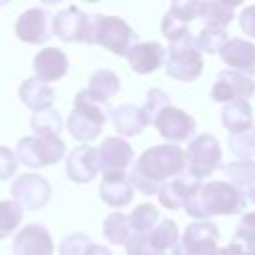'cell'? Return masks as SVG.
Instances as JSON below:
<instances>
[{
  "label": "cell",
  "mask_w": 255,
  "mask_h": 255,
  "mask_svg": "<svg viewBox=\"0 0 255 255\" xmlns=\"http://www.w3.org/2000/svg\"><path fill=\"white\" fill-rule=\"evenodd\" d=\"M227 40L229 36L221 28H201L199 36H195V42L201 54H219V50Z\"/></svg>",
  "instance_id": "obj_34"
},
{
  "label": "cell",
  "mask_w": 255,
  "mask_h": 255,
  "mask_svg": "<svg viewBox=\"0 0 255 255\" xmlns=\"http://www.w3.org/2000/svg\"><path fill=\"white\" fill-rule=\"evenodd\" d=\"M22 217H24V209L16 201L12 199L0 201V239L14 233L16 227L22 223Z\"/></svg>",
  "instance_id": "obj_33"
},
{
  "label": "cell",
  "mask_w": 255,
  "mask_h": 255,
  "mask_svg": "<svg viewBox=\"0 0 255 255\" xmlns=\"http://www.w3.org/2000/svg\"><path fill=\"white\" fill-rule=\"evenodd\" d=\"M88 94L92 98H96L98 102L102 104H108L110 98H114L118 92H120V78L116 72L112 70H96L92 76H90V82H88Z\"/></svg>",
  "instance_id": "obj_26"
},
{
  "label": "cell",
  "mask_w": 255,
  "mask_h": 255,
  "mask_svg": "<svg viewBox=\"0 0 255 255\" xmlns=\"http://www.w3.org/2000/svg\"><path fill=\"white\" fill-rule=\"evenodd\" d=\"M255 94V82L239 72L223 70L217 74V80L211 88V98L219 104L235 102V100H249Z\"/></svg>",
  "instance_id": "obj_12"
},
{
  "label": "cell",
  "mask_w": 255,
  "mask_h": 255,
  "mask_svg": "<svg viewBox=\"0 0 255 255\" xmlns=\"http://www.w3.org/2000/svg\"><path fill=\"white\" fill-rule=\"evenodd\" d=\"M90 245H92V239L86 233H72L62 239L58 253L60 255H84Z\"/></svg>",
  "instance_id": "obj_37"
},
{
  "label": "cell",
  "mask_w": 255,
  "mask_h": 255,
  "mask_svg": "<svg viewBox=\"0 0 255 255\" xmlns=\"http://www.w3.org/2000/svg\"><path fill=\"white\" fill-rule=\"evenodd\" d=\"M243 197H245V203H253L255 205V185H251L249 189L243 191Z\"/></svg>",
  "instance_id": "obj_44"
},
{
  "label": "cell",
  "mask_w": 255,
  "mask_h": 255,
  "mask_svg": "<svg viewBox=\"0 0 255 255\" xmlns=\"http://www.w3.org/2000/svg\"><path fill=\"white\" fill-rule=\"evenodd\" d=\"M147 241L153 249L165 253L167 249H173V245L179 241L177 223L173 219H159L157 225L147 233Z\"/></svg>",
  "instance_id": "obj_29"
},
{
  "label": "cell",
  "mask_w": 255,
  "mask_h": 255,
  "mask_svg": "<svg viewBox=\"0 0 255 255\" xmlns=\"http://www.w3.org/2000/svg\"><path fill=\"white\" fill-rule=\"evenodd\" d=\"M10 191H12V201H16L22 209H42L50 195H52V187L48 183L46 177H42L40 173H24V175H18L12 185H10Z\"/></svg>",
  "instance_id": "obj_9"
},
{
  "label": "cell",
  "mask_w": 255,
  "mask_h": 255,
  "mask_svg": "<svg viewBox=\"0 0 255 255\" xmlns=\"http://www.w3.org/2000/svg\"><path fill=\"white\" fill-rule=\"evenodd\" d=\"M30 126L36 137H60V131L64 129L62 116L54 108L44 112H34L30 118Z\"/></svg>",
  "instance_id": "obj_28"
},
{
  "label": "cell",
  "mask_w": 255,
  "mask_h": 255,
  "mask_svg": "<svg viewBox=\"0 0 255 255\" xmlns=\"http://www.w3.org/2000/svg\"><path fill=\"white\" fill-rule=\"evenodd\" d=\"M219 231L211 221H195L185 227L183 237L173 245L171 255H219Z\"/></svg>",
  "instance_id": "obj_8"
},
{
  "label": "cell",
  "mask_w": 255,
  "mask_h": 255,
  "mask_svg": "<svg viewBox=\"0 0 255 255\" xmlns=\"http://www.w3.org/2000/svg\"><path fill=\"white\" fill-rule=\"evenodd\" d=\"M219 255H245V249L239 243H231V245L219 249Z\"/></svg>",
  "instance_id": "obj_43"
},
{
  "label": "cell",
  "mask_w": 255,
  "mask_h": 255,
  "mask_svg": "<svg viewBox=\"0 0 255 255\" xmlns=\"http://www.w3.org/2000/svg\"><path fill=\"white\" fill-rule=\"evenodd\" d=\"M221 167V145L215 135L199 133L189 139L185 151V175L203 181L215 169Z\"/></svg>",
  "instance_id": "obj_6"
},
{
  "label": "cell",
  "mask_w": 255,
  "mask_h": 255,
  "mask_svg": "<svg viewBox=\"0 0 255 255\" xmlns=\"http://www.w3.org/2000/svg\"><path fill=\"white\" fill-rule=\"evenodd\" d=\"M193 183H195V179L187 177L185 173H181V175L165 181L159 187V191H157L159 203L163 207H167V209H179V207H183V203L187 199V193L193 187Z\"/></svg>",
  "instance_id": "obj_24"
},
{
  "label": "cell",
  "mask_w": 255,
  "mask_h": 255,
  "mask_svg": "<svg viewBox=\"0 0 255 255\" xmlns=\"http://www.w3.org/2000/svg\"><path fill=\"white\" fill-rule=\"evenodd\" d=\"M245 255H255V253H247V251H245Z\"/></svg>",
  "instance_id": "obj_45"
},
{
  "label": "cell",
  "mask_w": 255,
  "mask_h": 255,
  "mask_svg": "<svg viewBox=\"0 0 255 255\" xmlns=\"http://www.w3.org/2000/svg\"><path fill=\"white\" fill-rule=\"evenodd\" d=\"M153 126L163 139L175 143L191 139V135L195 133V120L187 112L173 106H167L163 112H159V116L153 120Z\"/></svg>",
  "instance_id": "obj_13"
},
{
  "label": "cell",
  "mask_w": 255,
  "mask_h": 255,
  "mask_svg": "<svg viewBox=\"0 0 255 255\" xmlns=\"http://www.w3.org/2000/svg\"><path fill=\"white\" fill-rule=\"evenodd\" d=\"M108 116V104H102L96 98H92L88 90H80L74 100V110L68 116L66 129L78 141H92L102 133Z\"/></svg>",
  "instance_id": "obj_4"
},
{
  "label": "cell",
  "mask_w": 255,
  "mask_h": 255,
  "mask_svg": "<svg viewBox=\"0 0 255 255\" xmlns=\"http://www.w3.org/2000/svg\"><path fill=\"white\" fill-rule=\"evenodd\" d=\"M165 74L177 82H193L203 72V58L197 48L195 36L187 34L177 42H171L163 58Z\"/></svg>",
  "instance_id": "obj_5"
},
{
  "label": "cell",
  "mask_w": 255,
  "mask_h": 255,
  "mask_svg": "<svg viewBox=\"0 0 255 255\" xmlns=\"http://www.w3.org/2000/svg\"><path fill=\"white\" fill-rule=\"evenodd\" d=\"M139 175L155 185L185 173V151L177 143H161L145 149L131 165Z\"/></svg>",
  "instance_id": "obj_2"
},
{
  "label": "cell",
  "mask_w": 255,
  "mask_h": 255,
  "mask_svg": "<svg viewBox=\"0 0 255 255\" xmlns=\"http://www.w3.org/2000/svg\"><path fill=\"white\" fill-rule=\"evenodd\" d=\"M245 205L243 193L229 181H195L183 203L185 213L199 221H209L213 215H237Z\"/></svg>",
  "instance_id": "obj_1"
},
{
  "label": "cell",
  "mask_w": 255,
  "mask_h": 255,
  "mask_svg": "<svg viewBox=\"0 0 255 255\" xmlns=\"http://www.w3.org/2000/svg\"><path fill=\"white\" fill-rule=\"evenodd\" d=\"M20 100L24 106H28L32 112H44L50 110L54 100H56V92L50 88V84H42L36 78H28L22 82L20 90Z\"/></svg>",
  "instance_id": "obj_20"
},
{
  "label": "cell",
  "mask_w": 255,
  "mask_h": 255,
  "mask_svg": "<svg viewBox=\"0 0 255 255\" xmlns=\"http://www.w3.org/2000/svg\"><path fill=\"white\" fill-rule=\"evenodd\" d=\"M227 143L235 157H239V159L255 157V124L241 133H229Z\"/></svg>",
  "instance_id": "obj_32"
},
{
  "label": "cell",
  "mask_w": 255,
  "mask_h": 255,
  "mask_svg": "<svg viewBox=\"0 0 255 255\" xmlns=\"http://www.w3.org/2000/svg\"><path fill=\"white\" fill-rule=\"evenodd\" d=\"M88 26V14L78 6H68L52 16V32L64 42H84Z\"/></svg>",
  "instance_id": "obj_17"
},
{
  "label": "cell",
  "mask_w": 255,
  "mask_h": 255,
  "mask_svg": "<svg viewBox=\"0 0 255 255\" xmlns=\"http://www.w3.org/2000/svg\"><path fill=\"white\" fill-rule=\"evenodd\" d=\"M98 161L104 175H126L133 165V149L122 137H106L98 147Z\"/></svg>",
  "instance_id": "obj_11"
},
{
  "label": "cell",
  "mask_w": 255,
  "mask_h": 255,
  "mask_svg": "<svg viewBox=\"0 0 255 255\" xmlns=\"http://www.w3.org/2000/svg\"><path fill=\"white\" fill-rule=\"evenodd\" d=\"M129 225H131V231L133 233H143L147 235L159 221V211L157 207H153L151 203H141L137 205L129 215Z\"/></svg>",
  "instance_id": "obj_31"
},
{
  "label": "cell",
  "mask_w": 255,
  "mask_h": 255,
  "mask_svg": "<svg viewBox=\"0 0 255 255\" xmlns=\"http://www.w3.org/2000/svg\"><path fill=\"white\" fill-rule=\"evenodd\" d=\"M219 56L223 64L229 66V70L245 74V76H255V44L243 38H229L223 48L219 50Z\"/></svg>",
  "instance_id": "obj_16"
},
{
  "label": "cell",
  "mask_w": 255,
  "mask_h": 255,
  "mask_svg": "<svg viewBox=\"0 0 255 255\" xmlns=\"http://www.w3.org/2000/svg\"><path fill=\"white\" fill-rule=\"evenodd\" d=\"M84 255H112V251H110L108 247L100 245V243H92V245L86 249V253H84Z\"/></svg>",
  "instance_id": "obj_42"
},
{
  "label": "cell",
  "mask_w": 255,
  "mask_h": 255,
  "mask_svg": "<svg viewBox=\"0 0 255 255\" xmlns=\"http://www.w3.org/2000/svg\"><path fill=\"white\" fill-rule=\"evenodd\" d=\"M124 247H126V253L128 255H165V253L153 249L149 245V241H147V235H143V233H133L126 241Z\"/></svg>",
  "instance_id": "obj_39"
},
{
  "label": "cell",
  "mask_w": 255,
  "mask_h": 255,
  "mask_svg": "<svg viewBox=\"0 0 255 255\" xmlns=\"http://www.w3.org/2000/svg\"><path fill=\"white\" fill-rule=\"evenodd\" d=\"M237 2H199V18L203 20V28H221L233 20Z\"/></svg>",
  "instance_id": "obj_25"
},
{
  "label": "cell",
  "mask_w": 255,
  "mask_h": 255,
  "mask_svg": "<svg viewBox=\"0 0 255 255\" xmlns=\"http://www.w3.org/2000/svg\"><path fill=\"white\" fill-rule=\"evenodd\" d=\"M100 197L112 207H124L133 199V187L126 175H104L100 183Z\"/></svg>",
  "instance_id": "obj_23"
},
{
  "label": "cell",
  "mask_w": 255,
  "mask_h": 255,
  "mask_svg": "<svg viewBox=\"0 0 255 255\" xmlns=\"http://www.w3.org/2000/svg\"><path fill=\"white\" fill-rule=\"evenodd\" d=\"M221 124L229 133H241L253 126V110L247 100H235L223 104Z\"/></svg>",
  "instance_id": "obj_22"
},
{
  "label": "cell",
  "mask_w": 255,
  "mask_h": 255,
  "mask_svg": "<svg viewBox=\"0 0 255 255\" xmlns=\"http://www.w3.org/2000/svg\"><path fill=\"white\" fill-rule=\"evenodd\" d=\"M128 64L137 74H151L163 66L165 48L159 42H137L126 54Z\"/></svg>",
  "instance_id": "obj_19"
},
{
  "label": "cell",
  "mask_w": 255,
  "mask_h": 255,
  "mask_svg": "<svg viewBox=\"0 0 255 255\" xmlns=\"http://www.w3.org/2000/svg\"><path fill=\"white\" fill-rule=\"evenodd\" d=\"M167 106H171V102H169V96H167L163 90H159V88L147 90V94H145V104H143V108H141L145 122H147V124H153V120L159 116V112H163Z\"/></svg>",
  "instance_id": "obj_36"
},
{
  "label": "cell",
  "mask_w": 255,
  "mask_h": 255,
  "mask_svg": "<svg viewBox=\"0 0 255 255\" xmlns=\"http://www.w3.org/2000/svg\"><path fill=\"white\" fill-rule=\"evenodd\" d=\"M133 235L129 217L122 211H114L104 221V237L114 245H126V241Z\"/></svg>",
  "instance_id": "obj_30"
},
{
  "label": "cell",
  "mask_w": 255,
  "mask_h": 255,
  "mask_svg": "<svg viewBox=\"0 0 255 255\" xmlns=\"http://www.w3.org/2000/svg\"><path fill=\"white\" fill-rule=\"evenodd\" d=\"M110 118H112L116 131L122 135H128V137L137 135L147 126L141 108H137L133 104H122V106L110 110Z\"/></svg>",
  "instance_id": "obj_21"
},
{
  "label": "cell",
  "mask_w": 255,
  "mask_h": 255,
  "mask_svg": "<svg viewBox=\"0 0 255 255\" xmlns=\"http://www.w3.org/2000/svg\"><path fill=\"white\" fill-rule=\"evenodd\" d=\"M18 161L14 157V151L6 145H0V181H6L16 173Z\"/></svg>",
  "instance_id": "obj_40"
},
{
  "label": "cell",
  "mask_w": 255,
  "mask_h": 255,
  "mask_svg": "<svg viewBox=\"0 0 255 255\" xmlns=\"http://www.w3.org/2000/svg\"><path fill=\"white\" fill-rule=\"evenodd\" d=\"M84 44H98L114 52L116 56H126L133 44H137V36L131 26L118 18L106 14H90Z\"/></svg>",
  "instance_id": "obj_3"
},
{
  "label": "cell",
  "mask_w": 255,
  "mask_h": 255,
  "mask_svg": "<svg viewBox=\"0 0 255 255\" xmlns=\"http://www.w3.org/2000/svg\"><path fill=\"white\" fill-rule=\"evenodd\" d=\"M100 173L98 149L94 145H78L66 159V175L76 183H90Z\"/></svg>",
  "instance_id": "obj_15"
},
{
  "label": "cell",
  "mask_w": 255,
  "mask_h": 255,
  "mask_svg": "<svg viewBox=\"0 0 255 255\" xmlns=\"http://www.w3.org/2000/svg\"><path fill=\"white\" fill-rule=\"evenodd\" d=\"M239 26H241V30L247 36L255 38V4L253 6H245L241 10V14H239Z\"/></svg>",
  "instance_id": "obj_41"
},
{
  "label": "cell",
  "mask_w": 255,
  "mask_h": 255,
  "mask_svg": "<svg viewBox=\"0 0 255 255\" xmlns=\"http://www.w3.org/2000/svg\"><path fill=\"white\" fill-rule=\"evenodd\" d=\"M14 255H52L54 253V241L50 231L40 223L24 225V229L18 231L12 243Z\"/></svg>",
  "instance_id": "obj_14"
},
{
  "label": "cell",
  "mask_w": 255,
  "mask_h": 255,
  "mask_svg": "<svg viewBox=\"0 0 255 255\" xmlns=\"http://www.w3.org/2000/svg\"><path fill=\"white\" fill-rule=\"evenodd\" d=\"M235 239L247 253H255V211L241 215L235 227Z\"/></svg>",
  "instance_id": "obj_35"
},
{
  "label": "cell",
  "mask_w": 255,
  "mask_h": 255,
  "mask_svg": "<svg viewBox=\"0 0 255 255\" xmlns=\"http://www.w3.org/2000/svg\"><path fill=\"white\" fill-rule=\"evenodd\" d=\"M171 16H175L179 22L187 24L193 22L195 18H199V2L197 0H185V2H173L167 10Z\"/></svg>",
  "instance_id": "obj_38"
},
{
  "label": "cell",
  "mask_w": 255,
  "mask_h": 255,
  "mask_svg": "<svg viewBox=\"0 0 255 255\" xmlns=\"http://www.w3.org/2000/svg\"><path fill=\"white\" fill-rule=\"evenodd\" d=\"M14 32L26 44H46L54 36L52 14L44 8H28L18 16Z\"/></svg>",
  "instance_id": "obj_10"
},
{
  "label": "cell",
  "mask_w": 255,
  "mask_h": 255,
  "mask_svg": "<svg viewBox=\"0 0 255 255\" xmlns=\"http://www.w3.org/2000/svg\"><path fill=\"white\" fill-rule=\"evenodd\" d=\"M219 169L227 175L229 183L237 187L241 193L249 189L251 185H255V161L253 159H235L225 165L221 163Z\"/></svg>",
  "instance_id": "obj_27"
},
{
  "label": "cell",
  "mask_w": 255,
  "mask_h": 255,
  "mask_svg": "<svg viewBox=\"0 0 255 255\" xmlns=\"http://www.w3.org/2000/svg\"><path fill=\"white\" fill-rule=\"evenodd\" d=\"M34 78L42 84L56 82L68 72V56L60 48H44L34 56Z\"/></svg>",
  "instance_id": "obj_18"
},
{
  "label": "cell",
  "mask_w": 255,
  "mask_h": 255,
  "mask_svg": "<svg viewBox=\"0 0 255 255\" xmlns=\"http://www.w3.org/2000/svg\"><path fill=\"white\" fill-rule=\"evenodd\" d=\"M66 153V143L60 137H36V135H26L18 141L16 145V161L40 169L46 165L58 163Z\"/></svg>",
  "instance_id": "obj_7"
}]
</instances>
